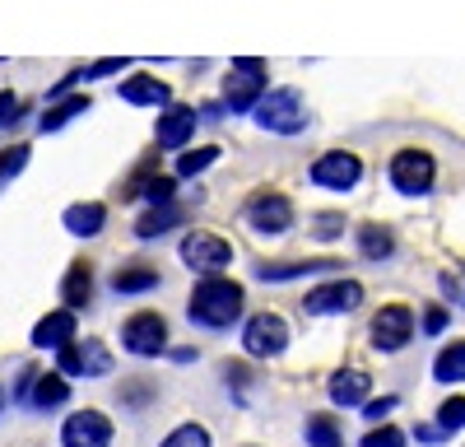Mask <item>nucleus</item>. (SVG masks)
Returning a JSON list of instances; mask_svg holds the SVG:
<instances>
[{
  "mask_svg": "<svg viewBox=\"0 0 465 447\" xmlns=\"http://www.w3.org/2000/svg\"><path fill=\"white\" fill-rule=\"evenodd\" d=\"M242 303H247V293L238 280H228V275H201L196 289H191L186 298V317L205 326V331H228L232 322L242 317Z\"/></svg>",
  "mask_w": 465,
  "mask_h": 447,
  "instance_id": "obj_1",
  "label": "nucleus"
},
{
  "mask_svg": "<svg viewBox=\"0 0 465 447\" xmlns=\"http://www.w3.org/2000/svg\"><path fill=\"white\" fill-rule=\"evenodd\" d=\"M265 94H270V70H265L261 56H238L228 65V80H223V107L228 112H252Z\"/></svg>",
  "mask_w": 465,
  "mask_h": 447,
  "instance_id": "obj_2",
  "label": "nucleus"
},
{
  "mask_svg": "<svg viewBox=\"0 0 465 447\" xmlns=\"http://www.w3.org/2000/svg\"><path fill=\"white\" fill-rule=\"evenodd\" d=\"M252 117H256V126L270 131V135H298V131L307 126V103H302L298 89H270V94L252 107Z\"/></svg>",
  "mask_w": 465,
  "mask_h": 447,
  "instance_id": "obj_3",
  "label": "nucleus"
},
{
  "mask_svg": "<svg viewBox=\"0 0 465 447\" xmlns=\"http://www.w3.org/2000/svg\"><path fill=\"white\" fill-rule=\"evenodd\" d=\"M386 177H391V186H396L401 196L419 201V196L433 192V182H438V159L429 154V149H401V154L391 159V168H386Z\"/></svg>",
  "mask_w": 465,
  "mask_h": 447,
  "instance_id": "obj_4",
  "label": "nucleus"
},
{
  "mask_svg": "<svg viewBox=\"0 0 465 447\" xmlns=\"http://www.w3.org/2000/svg\"><path fill=\"white\" fill-rule=\"evenodd\" d=\"M414 331H419V317H414V308H405V303H386V308L372 317V326H368L377 354H401V350L414 341Z\"/></svg>",
  "mask_w": 465,
  "mask_h": 447,
  "instance_id": "obj_5",
  "label": "nucleus"
},
{
  "mask_svg": "<svg viewBox=\"0 0 465 447\" xmlns=\"http://www.w3.org/2000/svg\"><path fill=\"white\" fill-rule=\"evenodd\" d=\"M122 350L135 354V359L168 354V322H163V313H131L122 322Z\"/></svg>",
  "mask_w": 465,
  "mask_h": 447,
  "instance_id": "obj_6",
  "label": "nucleus"
},
{
  "mask_svg": "<svg viewBox=\"0 0 465 447\" xmlns=\"http://www.w3.org/2000/svg\"><path fill=\"white\" fill-rule=\"evenodd\" d=\"M363 303V284L359 280H326V284H317V289H307V298H302V313L307 317H344V313H354Z\"/></svg>",
  "mask_w": 465,
  "mask_h": 447,
  "instance_id": "obj_7",
  "label": "nucleus"
},
{
  "mask_svg": "<svg viewBox=\"0 0 465 447\" xmlns=\"http://www.w3.org/2000/svg\"><path fill=\"white\" fill-rule=\"evenodd\" d=\"M56 368L65 372V378H107L112 372V350L103 345V341H80V335H74L70 345H61L56 350Z\"/></svg>",
  "mask_w": 465,
  "mask_h": 447,
  "instance_id": "obj_8",
  "label": "nucleus"
},
{
  "mask_svg": "<svg viewBox=\"0 0 465 447\" xmlns=\"http://www.w3.org/2000/svg\"><path fill=\"white\" fill-rule=\"evenodd\" d=\"M242 350L247 359H280L289 350V322L280 313H256L242 326Z\"/></svg>",
  "mask_w": 465,
  "mask_h": 447,
  "instance_id": "obj_9",
  "label": "nucleus"
},
{
  "mask_svg": "<svg viewBox=\"0 0 465 447\" xmlns=\"http://www.w3.org/2000/svg\"><path fill=\"white\" fill-rule=\"evenodd\" d=\"M242 214H247V224H252L256 233H289L293 229V201L284 192H270V186L247 196V210Z\"/></svg>",
  "mask_w": 465,
  "mask_h": 447,
  "instance_id": "obj_10",
  "label": "nucleus"
},
{
  "mask_svg": "<svg viewBox=\"0 0 465 447\" xmlns=\"http://www.w3.org/2000/svg\"><path fill=\"white\" fill-rule=\"evenodd\" d=\"M359 177H363V159L349 154V149H326L312 164V182L326 186V192H354Z\"/></svg>",
  "mask_w": 465,
  "mask_h": 447,
  "instance_id": "obj_11",
  "label": "nucleus"
},
{
  "mask_svg": "<svg viewBox=\"0 0 465 447\" xmlns=\"http://www.w3.org/2000/svg\"><path fill=\"white\" fill-rule=\"evenodd\" d=\"M182 261L196 275H219L228 261H232V247L219 233H186L182 238Z\"/></svg>",
  "mask_w": 465,
  "mask_h": 447,
  "instance_id": "obj_12",
  "label": "nucleus"
},
{
  "mask_svg": "<svg viewBox=\"0 0 465 447\" xmlns=\"http://www.w3.org/2000/svg\"><path fill=\"white\" fill-rule=\"evenodd\" d=\"M201 126V112L191 103H168L159 112V122H153V140H159V149H186L191 135H196Z\"/></svg>",
  "mask_w": 465,
  "mask_h": 447,
  "instance_id": "obj_13",
  "label": "nucleus"
},
{
  "mask_svg": "<svg viewBox=\"0 0 465 447\" xmlns=\"http://www.w3.org/2000/svg\"><path fill=\"white\" fill-rule=\"evenodd\" d=\"M61 447H112V420L103 410H74L61 424Z\"/></svg>",
  "mask_w": 465,
  "mask_h": 447,
  "instance_id": "obj_14",
  "label": "nucleus"
},
{
  "mask_svg": "<svg viewBox=\"0 0 465 447\" xmlns=\"http://www.w3.org/2000/svg\"><path fill=\"white\" fill-rule=\"evenodd\" d=\"M74 331H80V322H74V313L70 308H56V313H47L43 322L33 326V350H61V345H70L74 341Z\"/></svg>",
  "mask_w": 465,
  "mask_h": 447,
  "instance_id": "obj_15",
  "label": "nucleus"
},
{
  "mask_svg": "<svg viewBox=\"0 0 465 447\" xmlns=\"http://www.w3.org/2000/svg\"><path fill=\"white\" fill-rule=\"evenodd\" d=\"M116 94H122L131 107H168L173 103V89L159 80V74H126V80L116 84Z\"/></svg>",
  "mask_w": 465,
  "mask_h": 447,
  "instance_id": "obj_16",
  "label": "nucleus"
},
{
  "mask_svg": "<svg viewBox=\"0 0 465 447\" xmlns=\"http://www.w3.org/2000/svg\"><path fill=\"white\" fill-rule=\"evenodd\" d=\"M368 392H372V378H368L363 368H340V372H331V382H326V396H331L335 405H344V410L363 405Z\"/></svg>",
  "mask_w": 465,
  "mask_h": 447,
  "instance_id": "obj_17",
  "label": "nucleus"
},
{
  "mask_svg": "<svg viewBox=\"0 0 465 447\" xmlns=\"http://www.w3.org/2000/svg\"><path fill=\"white\" fill-rule=\"evenodd\" d=\"M61 224H65V233H74V238H98V233L107 229V205H103V201H80V205H65Z\"/></svg>",
  "mask_w": 465,
  "mask_h": 447,
  "instance_id": "obj_18",
  "label": "nucleus"
},
{
  "mask_svg": "<svg viewBox=\"0 0 465 447\" xmlns=\"http://www.w3.org/2000/svg\"><path fill=\"white\" fill-rule=\"evenodd\" d=\"M65 401H70V382H65V372L56 368V372H37L24 405H28V410H43V415H47V410H61Z\"/></svg>",
  "mask_w": 465,
  "mask_h": 447,
  "instance_id": "obj_19",
  "label": "nucleus"
},
{
  "mask_svg": "<svg viewBox=\"0 0 465 447\" xmlns=\"http://www.w3.org/2000/svg\"><path fill=\"white\" fill-rule=\"evenodd\" d=\"M61 303L70 313H80V308L94 303V266H89V261H70V271L61 280Z\"/></svg>",
  "mask_w": 465,
  "mask_h": 447,
  "instance_id": "obj_20",
  "label": "nucleus"
},
{
  "mask_svg": "<svg viewBox=\"0 0 465 447\" xmlns=\"http://www.w3.org/2000/svg\"><path fill=\"white\" fill-rule=\"evenodd\" d=\"M317 271H344V266H340V261H265V266H256V280H265V284H284V280L317 275Z\"/></svg>",
  "mask_w": 465,
  "mask_h": 447,
  "instance_id": "obj_21",
  "label": "nucleus"
},
{
  "mask_svg": "<svg viewBox=\"0 0 465 447\" xmlns=\"http://www.w3.org/2000/svg\"><path fill=\"white\" fill-rule=\"evenodd\" d=\"M84 112H89V94H65V98H56V103L43 112L37 131H43V135H56V131H65L74 117H84Z\"/></svg>",
  "mask_w": 465,
  "mask_h": 447,
  "instance_id": "obj_22",
  "label": "nucleus"
},
{
  "mask_svg": "<svg viewBox=\"0 0 465 447\" xmlns=\"http://www.w3.org/2000/svg\"><path fill=\"white\" fill-rule=\"evenodd\" d=\"M182 219H186V210H182L177 201H173V205H149V210L135 219V238H144V243H149V238H163V233L177 229Z\"/></svg>",
  "mask_w": 465,
  "mask_h": 447,
  "instance_id": "obj_23",
  "label": "nucleus"
},
{
  "mask_svg": "<svg viewBox=\"0 0 465 447\" xmlns=\"http://www.w3.org/2000/svg\"><path fill=\"white\" fill-rule=\"evenodd\" d=\"M163 284V275H159V266H144V261H131V266H122L112 275V289L122 293V298H131V293H149V289H159Z\"/></svg>",
  "mask_w": 465,
  "mask_h": 447,
  "instance_id": "obj_24",
  "label": "nucleus"
},
{
  "mask_svg": "<svg viewBox=\"0 0 465 447\" xmlns=\"http://www.w3.org/2000/svg\"><path fill=\"white\" fill-rule=\"evenodd\" d=\"M354 243H359V252H363L368 261H386V256L396 252V233L386 229V224H359Z\"/></svg>",
  "mask_w": 465,
  "mask_h": 447,
  "instance_id": "obj_25",
  "label": "nucleus"
},
{
  "mask_svg": "<svg viewBox=\"0 0 465 447\" xmlns=\"http://www.w3.org/2000/svg\"><path fill=\"white\" fill-rule=\"evenodd\" d=\"M433 378H438L442 387L465 382V341H451V345L438 350V359H433Z\"/></svg>",
  "mask_w": 465,
  "mask_h": 447,
  "instance_id": "obj_26",
  "label": "nucleus"
},
{
  "mask_svg": "<svg viewBox=\"0 0 465 447\" xmlns=\"http://www.w3.org/2000/svg\"><path fill=\"white\" fill-rule=\"evenodd\" d=\"M219 159V144H201V149H182V154H177V177H201L210 164Z\"/></svg>",
  "mask_w": 465,
  "mask_h": 447,
  "instance_id": "obj_27",
  "label": "nucleus"
},
{
  "mask_svg": "<svg viewBox=\"0 0 465 447\" xmlns=\"http://www.w3.org/2000/svg\"><path fill=\"white\" fill-rule=\"evenodd\" d=\"M307 447H344V438H340V424L331 420V415H307Z\"/></svg>",
  "mask_w": 465,
  "mask_h": 447,
  "instance_id": "obj_28",
  "label": "nucleus"
},
{
  "mask_svg": "<svg viewBox=\"0 0 465 447\" xmlns=\"http://www.w3.org/2000/svg\"><path fill=\"white\" fill-rule=\"evenodd\" d=\"M153 396H159V387H153L149 378H131V382H122V392H116V401H122L126 410H144Z\"/></svg>",
  "mask_w": 465,
  "mask_h": 447,
  "instance_id": "obj_29",
  "label": "nucleus"
},
{
  "mask_svg": "<svg viewBox=\"0 0 465 447\" xmlns=\"http://www.w3.org/2000/svg\"><path fill=\"white\" fill-rule=\"evenodd\" d=\"M438 289L447 298V308H465V266H447L438 275Z\"/></svg>",
  "mask_w": 465,
  "mask_h": 447,
  "instance_id": "obj_30",
  "label": "nucleus"
},
{
  "mask_svg": "<svg viewBox=\"0 0 465 447\" xmlns=\"http://www.w3.org/2000/svg\"><path fill=\"white\" fill-rule=\"evenodd\" d=\"M159 447H210V429L205 424H177Z\"/></svg>",
  "mask_w": 465,
  "mask_h": 447,
  "instance_id": "obj_31",
  "label": "nucleus"
},
{
  "mask_svg": "<svg viewBox=\"0 0 465 447\" xmlns=\"http://www.w3.org/2000/svg\"><path fill=\"white\" fill-rule=\"evenodd\" d=\"M438 429H442V433L465 429V396H447V401L438 405Z\"/></svg>",
  "mask_w": 465,
  "mask_h": 447,
  "instance_id": "obj_32",
  "label": "nucleus"
},
{
  "mask_svg": "<svg viewBox=\"0 0 465 447\" xmlns=\"http://www.w3.org/2000/svg\"><path fill=\"white\" fill-rule=\"evenodd\" d=\"M359 447H405V433H401L396 424H372Z\"/></svg>",
  "mask_w": 465,
  "mask_h": 447,
  "instance_id": "obj_33",
  "label": "nucleus"
},
{
  "mask_svg": "<svg viewBox=\"0 0 465 447\" xmlns=\"http://www.w3.org/2000/svg\"><path fill=\"white\" fill-rule=\"evenodd\" d=\"M24 164H28V144H10V149H0V182L19 177V173H24Z\"/></svg>",
  "mask_w": 465,
  "mask_h": 447,
  "instance_id": "obj_34",
  "label": "nucleus"
},
{
  "mask_svg": "<svg viewBox=\"0 0 465 447\" xmlns=\"http://www.w3.org/2000/svg\"><path fill=\"white\" fill-rule=\"evenodd\" d=\"M447 322H451V308H447V303H433L429 313H423V322H419V326H423V335H442V331H447Z\"/></svg>",
  "mask_w": 465,
  "mask_h": 447,
  "instance_id": "obj_35",
  "label": "nucleus"
},
{
  "mask_svg": "<svg viewBox=\"0 0 465 447\" xmlns=\"http://www.w3.org/2000/svg\"><path fill=\"white\" fill-rule=\"evenodd\" d=\"M401 405V396H377V401H363V420H372V424H381L391 410Z\"/></svg>",
  "mask_w": 465,
  "mask_h": 447,
  "instance_id": "obj_36",
  "label": "nucleus"
},
{
  "mask_svg": "<svg viewBox=\"0 0 465 447\" xmlns=\"http://www.w3.org/2000/svg\"><path fill=\"white\" fill-rule=\"evenodd\" d=\"M312 229H317V238H340L344 233V214H317Z\"/></svg>",
  "mask_w": 465,
  "mask_h": 447,
  "instance_id": "obj_37",
  "label": "nucleus"
},
{
  "mask_svg": "<svg viewBox=\"0 0 465 447\" xmlns=\"http://www.w3.org/2000/svg\"><path fill=\"white\" fill-rule=\"evenodd\" d=\"M126 70V61H116V56H103V61H94L89 70H84V80H103V74H122Z\"/></svg>",
  "mask_w": 465,
  "mask_h": 447,
  "instance_id": "obj_38",
  "label": "nucleus"
},
{
  "mask_svg": "<svg viewBox=\"0 0 465 447\" xmlns=\"http://www.w3.org/2000/svg\"><path fill=\"white\" fill-rule=\"evenodd\" d=\"M223 378H228V387H238V392H247V382H252V372H247V363H228V368H223Z\"/></svg>",
  "mask_w": 465,
  "mask_h": 447,
  "instance_id": "obj_39",
  "label": "nucleus"
},
{
  "mask_svg": "<svg viewBox=\"0 0 465 447\" xmlns=\"http://www.w3.org/2000/svg\"><path fill=\"white\" fill-rule=\"evenodd\" d=\"M15 117H19V98H15L10 89H0V126L15 122Z\"/></svg>",
  "mask_w": 465,
  "mask_h": 447,
  "instance_id": "obj_40",
  "label": "nucleus"
},
{
  "mask_svg": "<svg viewBox=\"0 0 465 447\" xmlns=\"http://www.w3.org/2000/svg\"><path fill=\"white\" fill-rule=\"evenodd\" d=\"M414 438H419V442H442L447 433H442L438 424H419V429H414Z\"/></svg>",
  "mask_w": 465,
  "mask_h": 447,
  "instance_id": "obj_41",
  "label": "nucleus"
},
{
  "mask_svg": "<svg viewBox=\"0 0 465 447\" xmlns=\"http://www.w3.org/2000/svg\"><path fill=\"white\" fill-rule=\"evenodd\" d=\"M0 410H5V392H0Z\"/></svg>",
  "mask_w": 465,
  "mask_h": 447,
  "instance_id": "obj_42",
  "label": "nucleus"
}]
</instances>
